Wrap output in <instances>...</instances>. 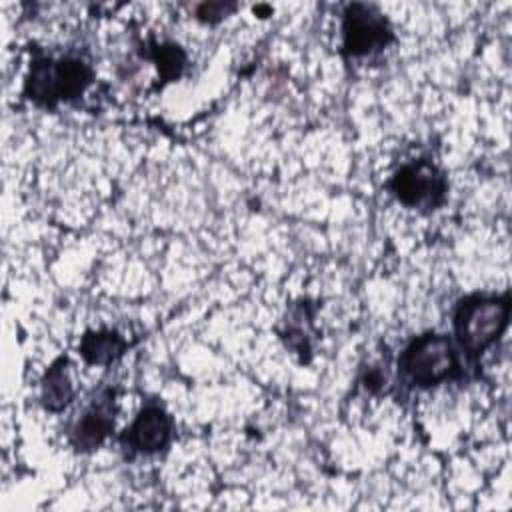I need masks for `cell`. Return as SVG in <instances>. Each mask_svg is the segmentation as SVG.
Instances as JSON below:
<instances>
[{
    "instance_id": "7a4b0ae2",
    "label": "cell",
    "mask_w": 512,
    "mask_h": 512,
    "mask_svg": "<svg viewBox=\"0 0 512 512\" xmlns=\"http://www.w3.org/2000/svg\"><path fill=\"white\" fill-rule=\"evenodd\" d=\"M92 80V66L78 56H38L26 74L24 96L38 106L52 108L82 96Z\"/></svg>"
},
{
    "instance_id": "5b68a950",
    "label": "cell",
    "mask_w": 512,
    "mask_h": 512,
    "mask_svg": "<svg viewBox=\"0 0 512 512\" xmlns=\"http://www.w3.org/2000/svg\"><path fill=\"white\" fill-rule=\"evenodd\" d=\"M394 40L388 18L372 4H348L342 14V54L364 58L388 48Z\"/></svg>"
},
{
    "instance_id": "52a82bcc",
    "label": "cell",
    "mask_w": 512,
    "mask_h": 512,
    "mask_svg": "<svg viewBox=\"0 0 512 512\" xmlns=\"http://www.w3.org/2000/svg\"><path fill=\"white\" fill-rule=\"evenodd\" d=\"M174 420L158 402H146L132 424L122 434V444L130 452L156 454L170 446Z\"/></svg>"
},
{
    "instance_id": "277c9868",
    "label": "cell",
    "mask_w": 512,
    "mask_h": 512,
    "mask_svg": "<svg viewBox=\"0 0 512 512\" xmlns=\"http://www.w3.org/2000/svg\"><path fill=\"white\" fill-rule=\"evenodd\" d=\"M388 190L406 208L430 212L446 202L448 180L432 160L418 158L402 164L392 174Z\"/></svg>"
},
{
    "instance_id": "30bf717a",
    "label": "cell",
    "mask_w": 512,
    "mask_h": 512,
    "mask_svg": "<svg viewBox=\"0 0 512 512\" xmlns=\"http://www.w3.org/2000/svg\"><path fill=\"white\" fill-rule=\"evenodd\" d=\"M148 58H152L156 62L162 82L178 80L186 68V52L178 44H172V42L152 44Z\"/></svg>"
},
{
    "instance_id": "3957f363",
    "label": "cell",
    "mask_w": 512,
    "mask_h": 512,
    "mask_svg": "<svg viewBox=\"0 0 512 512\" xmlns=\"http://www.w3.org/2000/svg\"><path fill=\"white\" fill-rule=\"evenodd\" d=\"M398 368L410 384L430 388L460 376V360L454 342L436 332L416 336L400 354Z\"/></svg>"
},
{
    "instance_id": "6da1fadb",
    "label": "cell",
    "mask_w": 512,
    "mask_h": 512,
    "mask_svg": "<svg viewBox=\"0 0 512 512\" xmlns=\"http://www.w3.org/2000/svg\"><path fill=\"white\" fill-rule=\"evenodd\" d=\"M510 294H472L458 302L454 312V336L472 358H480L508 328Z\"/></svg>"
},
{
    "instance_id": "8992f818",
    "label": "cell",
    "mask_w": 512,
    "mask_h": 512,
    "mask_svg": "<svg viewBox=\"0 0 512 512\" xmlns=\"http://www.w3.org/2000/svg\"><path fill=\"white\" fill-rule=\"evenodd\" d=\"M116 420V390L102 388L86 406V410L74 420L68 442L76 452H94L114 432Z\"/></svg>"
},
{
    "instance_id": "8fae6325",
    "label": "cell",
    "mask_w": 512,
    "mask_h": 512,
    "mask_svg": "<svg viewBox=\"0 0 512 512\" xmlns=\"http://www.w3.org/2000/svg\"><path fill=\"white\" fill-rule=\"evenodd\" d=\"M238 6L234 2H204L196 8V18L208 24H216L228 14H232Z\"/></svg>"
},
{
    "instance_id": "ba28073f",
    "label": "cell",
    "mask_w": 512,
    "mask_h": 512,
    "mask_svg": "<svg viewBox=\"0 0 512 512\" xmlns=\"http://www.w3.org/2000/svg\"><path fill=\"white\" fill-rule=\"evenodd\" d=\"M74 384L70 378V360L60 356L54 360L40 380V402L48 412H62L74 400Z\"/></svg>"
},
{
    "instance_id": "9c48e42d",
    "label": "cell",
    "mask_w": 512,
    "mask_h": 512,
    "mask_svg": "<svg viewBox=\"0 0 512 512\" xmlns=\"http://www.w3.org/2000/svg\"><path fill=\"white\" fill-rule=\"evenodd\" d=\"M128 350V342L116 330H88L80 344V356L92 366H110Z\"/></svg>"
}]
</instances>
